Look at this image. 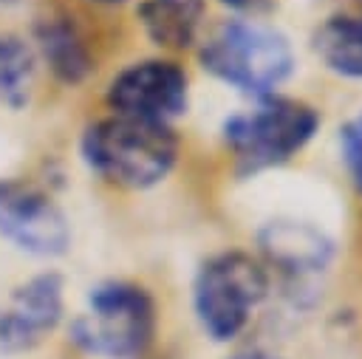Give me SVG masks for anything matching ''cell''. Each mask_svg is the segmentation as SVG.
Wrapping results in <instances>:
<instances>
[{"instance_id":"8","label":"cell","mask_w":362,"mask_h":359,"mask_svg":"<svg viewBox=\"0 0 362 359\" xmlns=\"http://www.w3.org/2000/svg\"><path fill=\"white\" fill-rule=\"evenodd\" d=\"M62 317V280L40 274L23 283L0 311V351L20 353L40 345Z\"/></svg>"},{"instance_id":"4","label":"cell","mask_w":362,"mask_h":359,"mask_svg":"<svg viewBox=\"0 0 362 359\" xmlns=\"http://www.w3.org/2000/svg\"><path fill=\"white\" fill-rule=\"evenodd\" d=\"M320 116L297 99H269L252 113L226 119L223 139L243 175L288 161L317 133Z\"/></svg>"},{"instance_id":"2","label":"cell","mask_w":362,"mask_h":359,"mask_svg":"<svg viewBox=\"0 0 362 359\" xmlns=\"http://www.w3.org/2000/svg\"><path fill=\"white\" fill-rule=\"evenodd\" d=\"M156 334V305L141 286L102 283L88 294V311L71 325V339L105 359L139 356Z\"/></svg>"},{"instance_id":"16","label":"cell","mask_w":362,"mask_h":359,"mask_svg":"<svg viewBox=\"0 0 362 359\" xmlns=\"http://www.w3.org/2000/svg\"><path fill=\"white\" fill-rule=\"evenodd\" d=\"M232 359H277V356H272L266 351H246V353H235Z\"/></svg>"},{"instance_id":"3","label":"cell","mask_w":362,"mask_h":359,"mask_svg":"<svg viewBox=\"0 0 362 359\" xmlns=\"http://www.w3.org/2000/svg\"><path fill=\"white\" fill-rule=\"evenodd\" d=\"M201 62L209 73L246 93H269L291 73L288 40L266 25L229 20L201 48Z\"/></svg>"},{"instance_id":"13","label":"cell","mask_w":362,"mask_h":359,"mask_svg":"<svg viewBox=\"0 0 362 359\" xmlns=\"http://www.w3.org/2000/svg\"><path fill=\"white\" fill-rule=\"evenodd\" d=\"M31 82V54L28 48L14 40L0 34V102L17 105Z\"/></svg>"},{"instance_id":"6","label":"cell","mask_w":362,"mask_h":359,"mask_svg":"<svg viewBox=\"0 0 362 359\" xmlns=\"http://www.w3.org/2000/svg\"><path fill=\"white\" fill-rule=\"evenodd\" d=\"M107 102L119 116L167 124L187 107V76L173 62H136L110 82Z\"/></svg>"},{"instance_id":"15","label":"cell","mask_w":362,"mask_h":359,"mask_svg":"<svg viewBox=\"0 0 362 359\" xmlns=\"http://www.w3.org/2000/svg\"><path fill=\"white\" fill-rule=\"evenodd\" d=\"M221 3L235 6V8H257V6H263L266 0H221Z\"/></svg>"},{"instance_id":"10","label":"cell","mask_w":362,"mask_h":359,"mask_svg":"<svg viewBox=\"0 0 362 359\" xmlns=\"http://www.w3.org/2000/svg\"><path fill=\"white\" fill-rule=\"evenodd\" d=\"M317 57L337 73L362 79V17L334 14L314 31Z\"/></svg>"},{"instance_id":"12","label":"cell","mask_w":362,"mask_h":359,"mask_svg":"<svg viewBox=\"0 0 362 359\" xmlns=\"http://www.w3.org/2000/svg\"><path fill=\"white\" fill-rule=\"evenodd\" d=\"M42 48H45V57L51 59L54 71L68 79V82H76L82 79L90 65H88V54L82 48V42L74 37V31L68 25H54L42 34Z\"/></svg>"},{"instance_id":"9","label":"cell","mask_w":362,"mask_h":359,"mask_svg":"<svg viewBox=\"0 0 362 359\" xmlns=\"http://www.w3.org/2000/svg\"><path fill=\"white\" fill-rule=\"evenodd\" d=\"M260 249L272 266H277L288 277H308L322 271L331 263L334 246L331 240L297 220H272L260 229Z\"/></svg>"},{"instance_id":"7","label":"cell","mask_w":362,"mask_h":359,"mask_svg":"<svg viewBox=\"0 0 362 359\" xmlns=\"http://www.w3.org/2000/svg\"><path fill=\"white\" fill-rule=\"evenodd\" d=\"M0 235L17 249L40 257H54L68 249L71 229L59 206L17 181H0Z\"/></svg>"},{"instance_id":"14","label":"cell","mask_w":362,"mask_h":359,"mask_svg":"<svg viewBox=\"0 0 362 359\" xmlns=\"http://www.w3.org/2000/svg\"><path fill=\"white\" fill-rule=\"evenodd\" d=\"M339 144H342L345 167H348L354 184H356V189L362 192V113L342 124V130H339Z\"/></svg>"},{"instance_id":"11","label":"cell","mask_w":362,"mask_h":359,"mask_svg":"<svg viewBox=\"0 0 362 359\" xmlns=\"http://www.w3.org/2000/svg\"><path fill=\"white\" fill-rule=\"evenodd\" d=\"M204 14L201 0H144L139 17L150 40L167 48H184L192 42Z\"/></svg>"},{"instance_id":"17","label":"cell","mask_w":362,"mask_h":359,"mask_svg":"<svg viewBox=\"0 0 362 359\" xmlns=\"http://www.w3.org/2000/svg\"><path fill=\"white\" fill-rule=\"evenodd\" d=\"M102 3H122V0H102Z\"/></svg>"},{"instance_id":"1","label":"cell","mask_w":362,"mask_h":359,"mask_svg":"<svg viewBox=\"0 0 362 359\" xmlns=\"http://www.w3.org/2000/svg\"><path fill=\"white\" fill-rule=\"evenodd\" d=\"M178 141L167 124L141 119H105L88 127L82 155L90 170L119 187L144 189L158 184L175 164Z\"/></svg>"},{"instance_id":"18","label":"cell","mask_w":362,"mask_h":359,"mask_svg":"<svg viewBox=\"0 0 362 359\" xmlns=\"http://www.w3.org/2000/svg\"><path fill=\"white\" fill-rule=\"evenodd\" d=\"M0 3H8V0H0Z\"/></svg>"},{"instance_id":"5","label":"cell","mask_w":362,"mask_h":359,"mask_svg":"<svg viewBox=\"0 0 362 359\" xmlns=\"http://www.w3.org/2000/svg\"><path fill=\"white\" fill-rule=\"evenodd\" d=\"M269 277L257 260L243 252L209 257L195 277V314L204 331L226 342L243 331L255 305L266 297Z\"/></svg>"}]
</instances>
